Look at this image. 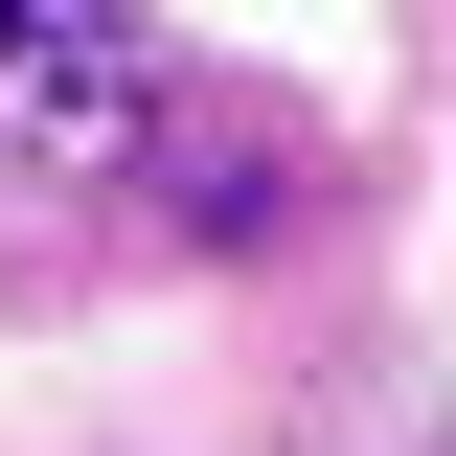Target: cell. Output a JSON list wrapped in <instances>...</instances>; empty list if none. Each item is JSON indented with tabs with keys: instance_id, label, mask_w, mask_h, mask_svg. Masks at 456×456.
<instances>
[]
</instances>
